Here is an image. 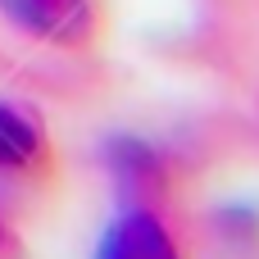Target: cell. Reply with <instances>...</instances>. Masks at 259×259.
I'll return each mask as SVG.
<instances>
[{
  "label": "cell",
  "instance_id": "4",
  "mask_svg": "<svg viewBox=\"0 0 259 259\" xmlns=\"http://www.w3.org/2000/svg\"><path fill=\"white\" fill-rule=\"evenodd\" d=\"M91 259H182V255H178V241L159 209L123 205V214L105 228Z\"/></svg>",
  "mask_w": 259,
  "mask_h": 259
},
{
  "label": "cell",
  "instance_id": "2",
  "mask_svg": "<svg viewBox=\"0 0 259 259\" xmlns=\"http://www.w3.org/2000/svg\"><path fill=\"white\" fill-rule=\"evenodd\" d=\"M0 14L32 41L59 46V50H82L100 32L96 0H0Z\"/></svg>",
  "mask_w": 259,
  "mask_h": 259
},
{
  "label": "cell",
  "instance_id": "1",
  "mask_svg": "<svg viewBox=\"0 0 259 259\" xmlns=\"http://www.w3.org/2000/svg\"><path fill=\"white\" fill-rule=\"evenodd\" d=\"M0 182L41 191L55 182V146L41 118L23 105L0 100Z\"/></svg>",
  "mask_w": 259,
  "mask_h": 259
},
{
  "label": "cell",
  "instance_id": "3",
  "mask_svg": "<svg viewBox=\"0 0 259 259\" xmlns=\"http://www.w3.org/2000/svg\"><path fill=\"white\" fill-rule=\"evenodd\" d=\"M105 168H109L118 196L127 205H141V209H159L178 191V164L159 146H146L137 137L109 141L105 146Z\"/></svg>",
  "mask_w": 259,
  "mask_h": 259
},
{
  "label": "cell",
  "instance_id": "5",
  "mask_svg": "<svg viewBox=\"0 0 259 259\" xmlns=\"http://www.w3.org/2000/svg\"><path fill=\"white\" fill-rule=\"evenodd\" d=\"M23 255V246H18V237L5 228V219H0V259H18Z\"/></svg>",
  "mask_w": 259,
  "mask_h": 259
}]
</instances>
